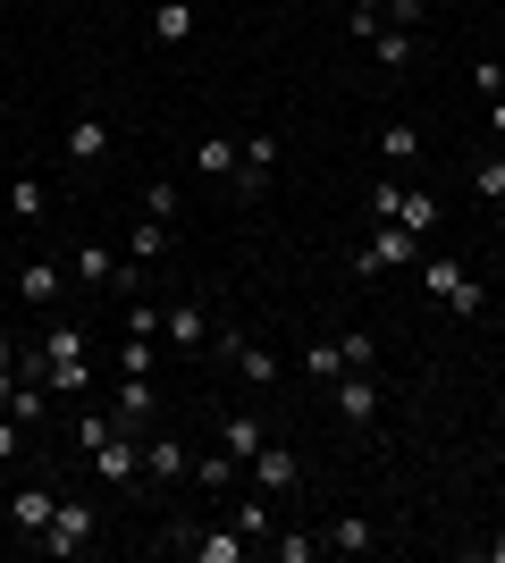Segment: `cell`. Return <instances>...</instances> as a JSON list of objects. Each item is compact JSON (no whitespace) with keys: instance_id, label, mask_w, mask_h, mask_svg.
Instances as JSON below:
<instances>
[{"instance_id":"1","label":"cell","mask_w":505,"mask_h":563,"mask_svg":"<svg viewBox=\"0 0 505 563\" xmlns=\"http://www.w3.org/2000/svg\"><path fill=\"white\" fill-rule=\"evenodd\" d=\"M430 261V235H413L405 219H380L371 244H354V278H380V269H421Z\"/></svg>"},{"instance_id":"2","label":"cell","mask_w":505,"mask_h":563,"mask_svg":"<svg viewBox=\"0 0 505 563\" xmlns=\"http://www.w3.org/2000/svg\"><path fill=\"white\" fill-rule=\"evenodd\" d=\"M85 463H94V479H101V488H119V496H135V488H144V438H135V429H110V438H101V446L85 454Z\"/></svg>"},{"instance_id":"3","label":"cell","mask_w":505,"mask_h":563,"mask_svg":"<svg viewBox=\"0 0 505 563\" xmlns=\"http://www.w3.org/2000/svg\"><path fill=\"white\" fill-rule=\"evenodd\" d=\"M320 396H329V412L345 429H371V421H380V371H345V378H329Z\"/></svg>"},{"instance_id":"4","label":"cell","mask_w":505,"mask_h":563,"mask_svg":"<svg viewBox=\"0 0 505 563\" xmlns=\"http://www.w3.org/2000/svg\"><path fill=\"white\" fill-rule=\"evenodd\" d=\"M94 530H101L94 496H59V514H51V530H43L34 547H51V555H85V547H94Z\"/></svg>"},{"instance_id":"5","label":"cell","mask_w":505,"mask_h":563,"mask_svg":"<svg viewBox=\"0 0 505 563\" xmlns=\"http://www.w3.org/2000/svg\"><path fill=\"white\" fill-rule=\"evenodd\" d=\"M68 278H76V286H94V295H119V286H135L144 269H119V253H110L101 235H85V244L68 253Z\"/></svg>"},{"instance_id":"6","label":"cell","mask_w":505,"mask_h":563,"mask_svg":"<svg viewBox=\"0 0 505 563\" xmlns=\"http://www.w3.org/2000/svg\"><path fill=\"white\" fill-rule=\"evenodd\" d=\"M211 345H219V362L244 378V387H278V353L270 345H253L244 329H211Z\"/></svg>"},{"instance_id":"7","label":"cell","mask_w":505,"mask_h":563,"mask_svg":"<svg viewBox=\"0 0 505 563\" xmlns=\"http://www.w3.org/2000/svg\"><path fill=\"white\" fill-rule=\"evenodd\" d=\"M371 211H380V219H405L413 235H430V228H438V194L405 186V177H380V194H371Z\"/></svg>"},{"instance_id":"8","label":"cell","mask_w":505,"mask_h":563,"mask_svg":"<svg viewBox=\"0 0 505 563\" xmlns=\"http://www.w3.org/2000/svg\"><path fill=\"white\" fill-rule=\"evenodd\" d=\"M68 261H25V269H18V303L25 311H59V303H68Z\"/></svg>"},{"instance_id":"9","label":"cell","mask_w":505,"mask_h":563,"mask_svg":"<svg viewBox=\"0 0 505 563\" xmlns=\"http://www.w3.org/2000/svg\"><path fill=\"white\" fill-rule=\"evenodd\" d=\"M270 177H278V135H244L237 177H228V186H237L244 202H262V194H270Z\"/></svg>"},{"instance_id":"10","label":"cell","mask_w":505,"mask_h":563,"mask_svg":"<svg viewBox=\"0 0 505 563\" xmlns=\"http://www.w3.org/2000/svg\"><path fill=\"white\" fill-rule=\"evenodd\" d=\"M59 152H68V168H101V152H110V118H101V110H76L68 135H59Z\"/></svg>"},{"instance_id":"11","label":"cell","mask_w":505,"mask_h":563,"mask_svg":"<svg viewBox=\"0 0 505 563\" xmlns=\"http://www.w3.org/2000/svg\"><path fill=\"white\" fill-rule=\"evenodd\" d=\"M51 514H59V488H43V479H25V488L9 496V530H18V539H43Z\"/></svg>"},{"instance_id":"12","label":"cell","mask_w":505,"mask_h":563,"mask_svg":"<svg viewBox=\"0 0 505 563\" xmlns=\"http://www.w3.org/2000/svg\"><path fill=\"white\" fill-rule=\"evenodd\" d=\"M161 336L177 353H202V345H211V311L194 303V295H186V303H161Z\"/></svg>"},{"instance_id":"13","label":"cell","mask_w":505,"mask_h":563,"mask_svg":"<svg viewBox=\"0 0 505 563\" xmlns=\"http://www.w3.org/2000/svg\"><path fill=\"white\" fill-rule=\"evenodd\" d=\"M253 488H262V496H295V488H304V463H295V446H278V438H270V446L253 454Z\"/></svg>"},{"instance_id":"14","label":"cell","mask_w":505,"mask_h":563,"mask_svg":"<svg viewBox=\"0 0 505 563\" xmlns=\"http://www.w3.org/2000/svg\"><path fill=\"white\" fill-rule=\"evenodd\" d=\"M186 446L168 438V429H144V488H161V479H186Z\"/></svg>"},{"instance_id":"15","label":"cell","mask_w":505,"mask_h":563,"mask_svg":"<svg viewBox=\"0 0 505 563\" xmlns=\"http://www.w3.org/2000/svg\"><path fill=\"white\" fill-rule=\"evenodd\" d=\"M152 412H161V387H152V378H119V412H110V421L144 438V429H152Z\"/></svg>"},{"instance_id":"16","label":"cell","mask_w":505,"mask_h":563,"mask_svg":"<svg viewBox=\"0 0 505 563\" xmlns=\"http://www.w3.org/2000/svg\"><path fill=\"white\" fill-rule=\"evenodd\" d=\"M219 446L237 454V463H253V454L270 446V421L262 412H228V421H219Z\"/></svg>"},{"instance_id":"17","label":"cell","mask_w":505,"mask_h":563,"mask_svg":"<svg viewBox=\"0 0 505 563\" xmlns=\"http://www.w3.org/2000/svg\"><path fill=\"white\" fill-rule=\"evenodd\" d=\"M320 547H329V555H371V547H380V530H371L362 514H337L329 530H320Z\"/></svg>"},{"instance_id":"18","label":"cell","mask_w":505,"mask_h":563,"mask_svg":"<svg viewBox=\"0 0 505 563\" xmlns=\"http://www.w3.org/2000/svg\"><path fill=\"white\" fill-rule=\"evenodd\" d=\"M177 253V228H168V219H135V228H127V261H168Z\"/></svg>"},{"instance_id":"19","label":"cell","mask_w":505,"mask_h":563,"mask_svg":"<svg viewBox=\"0 0 505 563\" xmlns=\"http://www.w3.org/2000/svg\"><path fill=\"white\" fill-rule=\"evenodd\" d=\"M0 202H9V219H25V228H34V219H43V177H34V168H18V177L0 186Z\"/></svg>"},{"instance_id":"20","label":"cell","mask_w":505,"mask_h":563,"mask_svg":"<svg viewBox=\"0 0 505 563\" xmlns=\"http://www.w3.org/2000/svg\"><path fill=\"white\" fill-rule=\"evenodd\" d=\"M186 34H194V0H161V9H152V43L177 51Z\"/></svg>"},{"instance_id":"21","label":"cell","mask_w":505,"mask_h":563,"mask_svg":"<svg viewBox=\"0 0 505 563\" xmlns=\"http://www.w3.org/2000/svg\"><path fill=\"white\" fill-rule=\"evenodd\" d=\"M237 152H244V135H202L194 143V168L202 177H237Z\"/></svg>"},{"instance_id":"22","label":"cell","mask_w":505,"mask_h":563,"mask_svg":"<svg viewBox=\"0 0 505 563\" xmlns=\"http://www.w3.org/2000/svg\"><path fill=\"white\" fill-rule=\"evenodd\" d=\"M237 454H228V446H211V454H202V463H194V488H202V496H228V488H237Z\"/></svg>"},{"instance_id":"23","label":"cell","mask_w":505,"mask_h":563,"mask_svg":"<svg viewBox=\"0 0 505 563\" xmlns=\"http://www.w3.org/2000/svg\"><path fill=\"white\" fill-rule=\"evenodd\" d=\"M371 51H380V68H405L413 51H421V34H413V25H387V18H380V34H371Z\"/></svg>"},{"instance_id":"24","label":"cell","mask_w":505,"mask_h":563,"mask_svg":"<svg viewBox=\"0 0 505 563\" xmlns=\"http://www.w3.org/2000/svg\"><path fill=\"white\" fill-rule=\"evenodd\" d=\"M380 161H387V177H396V168H413V161H421V135H413L405 118H396V126H387V135H380Z\"/></svg>"},{"instance_id":"25","label":"cell","mask_w":505,"mask_h":563,"mask_svg":"<svg viewBox=\"0 0 505 563\" xmlns=\"http://www.w3.org/2000/svg\"><path fill=\"white\" fill-rule=\"evenodd\" d=\"M135 202H144V219H168V228H177V202H186V194H177V177H144Z\"/></svg>"},{"instance_id":"26","label":"cell","mask_w":505,"mask_h":563,"mask_svg":"<svg viewBox=\"0 0 505 563\" xmlns=\"http://www.w3.org/2000/svg\"><path fill=\"white\" fill-rule=\"evenodd\" d=\"M161 371V336H127L119 345V378H152Z\"/></svg>"},{"instance_id":"27","label":"cell","mask_w":505,"mask_h":563,"mask_svg":"<svg viewBox=\"0 0 505 563\" xmlns=\"http://www.w3.org/2000/svg\"><path fill=\"white\" fill-rule=\"evenodd\" d=\"M304 371H312V387L345 378V353H337V336H312V345H304Z\"/></svg>"},{"instance_id":"28","label":"cell","mask_w":505,"mask_h":563,"mask_svg":"<svg viewBox=\"0 0 505 563\" xmlns=\"http://www.w3.org/2000/svg\"><path fill=\"white\" fill-rule=\"evenodd\" d=\"M447 311H455V320H488V286L472 278V269H463V278H455V295H447Z\"/></svg>"},{"instance_id":"29","label":"cell","mask_w":505,"mask_h":563,"mask_svg":"<svg viewBox=\"0 0 505 563\" xmlns=\"http://www.w3.org/2000/svg\"><path fill=\"white\" fill-rule=\"evenodd\" d=\"M85 387H94L85 353H59V362H51V396H85Z\"/></svg>"},{"instance_id":"30","label":"cell","mask_w":505,"mask_h":563,"mask_svg":"<svg viewBox=\"0 0 505 563\" xmlns=\"http://www.w3.org/2000/svg\"><path fill=\"white\" fill-rule=\"evenodd\" d=\"M472 194H481V202H505V152H481V161H472Z\"/></svg>"},{"instance_id":"31","label":"cell","mask_w":505,"mask_h":563,"mask_svg":"<svg viewBox=\"0 0 505 563\" xmlns=\"http://www.w3.org/2000/svg\"><path fill=\"white\" fill-rule=\"evenodd\" d=\"M337 353H345V371H380V336H371V329H345Z\"/></svg>"},{"instance_id":"32","label":"cell","mask_w":505,"mask_h":563,"mask_svg":"<svg viewBox=\"0 0 505 563\" xmlns=\"http://www.w3.org/2000/svg\"><path fill=\"white\" fill-rule=\"evenodd\" d=\"M270 555H278V563H312L320 539H312V530H270Z\"/></svg>"},{"instance_id":"33","label":"cell","mask_w":505,"mask_h":563,"mask_svg":"<svg viewBox=\"0 0 505 563\" xmlns=\"http://www.w3.org/2000/svg\"><path fill=\"white\" fill-rule=\"evenodd\" d=\"M237 530H244V539H253V547H262L270 530H278V514H270L262 496H244V505H237Z\"/></svg>"},{"instance_id":"34","label":"cell","mask_w":505,"mask_h":563,"mask_svg":"<svg viewBox=\"0 0 505 563\" xmlns=\"http://www.w3.org/2000/svg\"><path fill=\"white\" fill-rule=\"evenodd\" d=\"M110 429H119V421H110V412H85V421H76V446L94 454V446H101V438H110Z\"/></svg>"},{"instance_id":"35","label":"cell","mask_w":505,"mask_h":563,"mask_svg":"<svg viewBox=\"0 0 505 563\" xmlns=\"http://www.w3.org/2000/svg\"><path fill=\"white\" fill-rule=\"evenodd\" d=\"M127 336H161V303H127Z\"/></svg>"},{"instance_id":"36","label":"cell","mask_w":505,"mask_h":563,"mask_svg":"<svg viewBox=\"0 0 505 563\" xmlns=\"http://www.w3.org/2000/svg\"><path fill=\"white\" fill-rule=\"evenodd\" d=\"M421 18H430V0H387V25H413V34H421Z\"/></svg>"},{"instance_id":"37","label":"cell","mask_w":505,"mask_h":563,"mask_svg":"<svg viewBox=\"0 0 505 563\" xmlns=\"http://www.w3.org/2000/svg\"><path fill=\"white\" fill-rule=\"evenodd\" d=\"M25 454V421H9V412H0V463H18Z\"/></svg>"},{"instance_id":"38","label":"cell","mask_w":505,"mask_h":563,"mask_svg":"<svg viewBox=\"0 0 505 563\" xmlns=\"http://www.w3.org/2000/svg\"><path fill=\"white\" fill-rule=\"evenodd\" d=\"M472 85H481V93L497 101V93H505V59H481V68H472Z\"/></svg>"},{"instance_id":"39","label":"cell","mask_w":505,"mask_h":563,"mask_svg":"<svg viewBox=\"0 0 505 563\" xmlns=\"http://www.w3.org/2000/svg\"><path fill=\"white\" fill-rule=\"evenodd\" d=\"M9 387H18V336H0V404H9Z\"/></svg>"},{"instance_id":"40","label":"cell","mask_w":505,"mask_h":563,"mask_svg":"<svg viewBox=\"0 0 505 563\" xmlns=\"http://www.w3.org/2000/svg\"><path fill=\"white\" fill-rule=\"evenodd\" d=\"M488 135H505V93H497V101H488Z\"/></svg>"},{"instance_id":"41","label":"cell","mask_w":505,"mask_h":563,"mask_svg":"<svg viewBox=\"0 0 505 563\" xmlns=\"http://www.w3.org/2000/svg\"><path fill=\"white\" fill-rule=\"evenodd\" d=\"M488 563H505V539H488Z\"/></svg>"},{"instance_id":"42","label":"cell","mask_w":505,"mask_h":563,"mask_svg":"<svg viewBox=\"0 0 505 563\" xmlns=\"http://www.w3.org/2000/svg\"><path fill=\"white\" fill-rule=\"evenodd\" d=\"M0 9H9V0H0Z\"/></svg>"}]
</instances>
